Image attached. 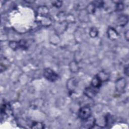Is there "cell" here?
Masks as SVG:
<instances>
[{
  "label": "cell",
  "mask_w": 129,
  "mask_h": 129,
  "mask_svg": "<svg viewBox=\"0 0 129 129\" xmlns=\"http://www.w3.org/2000/svg\"><path fill=\"white\" fill-rule=\"evenodd\" d=\"M91 115V109L89 106L85 105L82 107L79 110L78 116L82 120H84Z\"/></svg>",
  "instance_id": "7a4b0ae2"
},
{
  "label": "cell",
  "mask_w": 129,
  "mask_h": 129,
  "mask_svg": "<svg viewBox=\"0 0 129 129\" xmlns=\"http://www.w3.org/2000/svg\"><path fill=\"white\" fill-rule=\"evenodd\" d=\"M59 1H54V2H52L53 5L55 7H57V8L60 7L61 5V2H60L58 4V3H59Z\"/></svg>",
  "instance_id": "7c38bea8"
},
{
  "label": "cell",
  "mask_w": 129,
  "mask_h": 129,
  "mask_svg": "<svg viewBox=\"0 0 129 129\" xmlns=\"http://www.w3.org/2000/svg\"><path fill=\"white\" fill-rule=\"evenodd\" d=\"M125 37H127V39H128V31H127L125 33Z\"/></svg>",
  "instance_id": "5bb4252c"
},
{
  "label": "cell",
  "mask_w": 129,
  "mask_h": 129,
  "mask_svg": "<svg viewBox=\"0 0 129 129\" xmlns=\"http://www.w3.org/2000/svg\"><path fill=\"white\" fill-rule=\"evenodd\" d=\"M83 121H84V122L83 123L82 125L85 128H91L93 127L95 124V119L94 118L91 117V116Z\"/></svg>",
  "instance_id": "8992f818"
},
{
  "label": "cell",
  "mask_w": 129,
  "mask_h": 129,
  "mask_svg": "<svg viewBox=\"0 0 129 129\" xmlns=\"http://www.w3.org/2000/svg\"><path fill=\"white\" fill-rule=\"evenodd\" d=\"M102 82V81L101 79L97 74L93 78L91 82V86L95 88L99 89V88L101 86Z\"/></svg>",
  "instance_id": "277c9868"
},
{
  "label": "cell",
  "mask_w": 129,
  "mask_h": 129,
  "mask_svg": "<svg viewBox=\"0 0 129 129\" xmlns=\"http://www.w3.org/2000/svg\"><path fill=\"white\" fill-rule=\"evenodd\" d=\"M123 9V6L122 4L120 3V4H116V11H121Z\"/></svg>",
  "instance_id": "8fae6325"
},
{
  "label": "cell",
  "mask_w": 129,
  "mask_h": 129,
  "mask_svg": "<svg viewBox=\"0 0 129 129\" xmlns=\"http://www.w3.org/2000/svg\"><path fill=\"white\" fill-rule=\"evenodd\" d=\"M92 33V34H91L90 35L91 37H95V36H96V35H97V33H98L97 29H95V28H92L91 31H90V34H91Z\"/></svg>",
  "instance_id": "30bf717a"
},
{
  "label": "cell",
  "mask_w": 129,
  "mask_h": 129,
  "mask_svg": "<svg viewBox=\"0 0 129 129\" xmlns=\"http://www.w3.org/2000/svg\"><path fill=\"white\" fill-rule=\"evenodd\" d=\"M43 76L46 79L50 82H54L59 78L58 74L50 68H46L44 70Z\"/></svg>",
  "instance_id": "6da1fadb"
},
{
  "label": "cell",
  "mask_w": 129,
  "mask_h": 129,
  "mask_svg": "<svg viewBox=\"0 0 129 129\" xmlns=\"http://www.w3.org/2000/svg\"><path fill=\"white\" fill-rule=\"evenodd\" d=\"M108 35L109 39L111 40H114L117 39L119 36L116 31L113 28H109L108 29Z\"/></svg>",
  "instance_id": "ba28073f"
},
{
  "label": "cell",
  "mask_w": 129,
  "mask_h": 129,
  "mask_svg": "<svg viewBox=\"0 0 129 129\" xmlns=\"http://www.w3.org/2000/svg\"><path fill=\"white\" fill-rule=\"evenodd\" d=\"M9 45L12 49L15 50L20 48L24 49L27 48V42L24 40H21L19 41H11L10 42Z\"/></svg>",
  "instance_id": "3957f363"
},
{
  "label": "cell",
  "mask_w": 129,
  "mask_h": 129,
  "mask_svg": "<svg viewBox=\"0 0 129 129\" xmlns=\"http://www.w3.org/2000/svg\"><path fill=\"white\" fill-rule=\"evenodd\" d=\"M126 86V81L123 78H121L118 79L116 82V88L117 91H122L125 88Z\"/></svg>",
  "instance_id": "52a82bcc"
},
{
  "label": "cell",
  "mask_w": 129,
  "mask_h": 129,
  "mask_svg": "<svg viewBox=\"0 0 129 129\" xmlns=\"http://www.w3.org/2000/svg\"><path fill=\"white\" fill-rule=\"evenodd\" d=\"M128 66H127L124 68V74H126V76H128Z\"/></svg>",
  "instance_id": "4fadbf2b"
},
{
  "label": "cell",
  "mask_w": 129,
  "mask_h": 129,
  "mask_svg": "<svg viewBox=\"0 0 129 129\" xmlns=\"http://www.w3.org/2000/svg\"><path fill=\"white\" fill-rule=\"evenodd\" d=\"M97 89H98L95 88L91 86L90 87H87L85 89L84 94L88 97L92 98L94 96H95V95L97 94Z\"/></svg>",
  "instance_id": "5b68a950"
},
{
  "label": "cell",
  "mask_w": 129,
  "mask_h": 129,
  "mask_svg": "<svg viewBox=\"0 0 129 129\" xmlns=\"http://www.w3.org/2000/svg\"><path fill=\"white\" fill-rule=\"evenodd\" d=\"M44 125L40 122H34L31 126V128H43Z\"/></svg>",
  "instance_id": "9c48e42d"
}]
</instances>
